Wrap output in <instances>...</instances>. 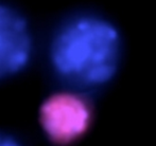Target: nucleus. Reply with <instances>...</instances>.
<instances>
[{"label": "nucleus", "instance_id": "3", "mask_svg": "<svg viewBox=\"0 0 156 146\" xmlns=\"http://www.w3.org/2000/svg\"><path fill=\"white\" fill-rule=\"evenodd\" d=\"M33 54V36L27 19L0 3V80L20 73Z\"/></svg>", "mask_w": 156, "mask_h": 146}, {"label": "nucleus", "instance_id": "2", "mask_svg": "<svg viewBox=\"0 0 156 146\" xmlns=\"http://www.w3.org/2000/svg\"><path fill=\"white\" fill-rule=\"evenodd\" d=\"M93 121L89 103L76 92L48 97L39 107L38 122L45 137L55 146H69L85 136Z\"/></svg>", "mask_w": 156, "mask_h": 146}, {"label": "nucleus", "instance_id": "4", "mask_svg": "<svg viewBox=\"0 0 156 146\" xmlns=\"http://www.w3.org/2000/svg\"><path fill=\"white\" fill-rule=\"evenodd\" d=\"M0 146H23L14 136L6 132H0Z\"/></svg>", "mask_w": 156, "mask_h": 146}, {"label": "nucleus", "instance_id": "1", "mask_svg": "<svg viewBox=\"0 0 156 146\" xmlns=\"http://www.w3.org/2000/svg\"><path fill=\"white\" fill-rule=\"evenodd\" d=\"M50 63L63 80L78 88H97L116 75L121 40L116 28L94 16L70 19L55 32Z\"/></svg>", "mask_w": 156, "mask_h": 146}]
</instances>
